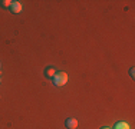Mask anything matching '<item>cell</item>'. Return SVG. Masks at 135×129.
Segmentation results:
<instances>
[{"instance_id": "cell-3", "label": "cell", "mask_w": 135, "mask_h": 129, "mask_svg": "<svg viewBox=\"0 0 135 129\" xmlns=\"http://www.w3.org/2000/svg\"><path fill=\"white\" fill-rule=\"evenodd\" d=\"M65 125H66L68 129H76V126H78V121H76L75 118H69V119H66Z\"/></svg>"}, {"instance_id": "cell-7", "label": "cell", "mask_w": 135, "mask_h": 129, "mask_svg": "<svg viewBox=\"0 0 135 129\" xmlns=\"http://www.w3.org/2000/svg\"><path fill=\"white\" fill-rule=\"evenodd\" d=\"M129 75L132 76V77L135 76V70H134V67H131V69H129Z\"/></svg>"}, {"instance_id": "cell-6", "label": "cell", "mask_w": 135, "mask_h": 129, "mask_svg": "<svg viewBox=\"0 0 135 129\" xmlns=\"http://www.w3.org/2000/svg\"><path fill=\"white\" fill-rule=\"evenodd\" d=\"M0 4H2L3 7H10L12 2H10V0H2V2H0Z\"/></svg>"}, {"instance_id": "cell-2", "label": "cell", "mask_w": 135, "mask_h": 129, "mask_svg": "<svg viewBox=\"0 0 135 129\" xmlns=\"http://www.w3.org/2000/svg\"><path fill=\"white\" fill-rule=\"evenodd\" d=\"M9 9H10L13 13H20L22 12V3L17 2V0H15V2H12V4H10Z\"/></svg>"}, {"instance_id": "cell-9", "label": "cell", "mask_w": 135, "mask_h": 129, "mask_svg": "<svg viewBox=\"0 0 135 129\" xmlns=\"http://www.w3.org/2000/svg\"><path fill=\"white\" fill-rule=\"evenodd\" d=\"M0 83H2V79H0Z\"/></svg>"}, {"instance_id": "cell-5", "label": "cell", "mask_w": 135, "mask_h": 129, "mask_svg": "<svg viewBox=\"0 0 135 129\" xmlns=\"http://www.w3.org/2000/svg\"><path fill=\"white\" fill-rule=\"evenodd\" d=\"M115 129H131V128L127 122H118V123L115 125Z\"/></svg>"}, {"instance_id": "cell-8", "label": "cell", "mask_w": 135, "mask_h": 129, "mask_svg": "<svg viewBox=\"0 0 135 129\" xmlns=\"http://www.w3.org/2000/svg\"><path fill=\"white\" fill-rule=\"evenodd\" d=\"M101 129H111V128H107V126H105V128H101Z\"/></svg>"}, {"instance_id": "cell-1", "label": "cell", "mask_w": 135, "mask_h": 129, "mask_svg": "<svg viewBox=\"0 0 135 129\" xmlns=\"http://www.w3.org/2000/svg\"><path fill=\"white\" fill-rule=\"evenodd\" d=\"M52 80H53L55 86H59L60 88V86H63L68 82V75L65 72H56V75L52 77Z\"/></svg>"}, {"instance_id": "cell-4", "label": "cell", "mask_w": 135, "mask_h": 129, "mask_svg": "<svg viewBox=\"0 0 135 129\" xmlns=\"http://www.w3.org/2000/svg\"><path fill=\"white\" fill-rule=\"evenodd\" d=\"M55 75H56V69L52 67V66H49L46 70H45V76H46V77H53Z\"/></svg>"}]
</instances>
